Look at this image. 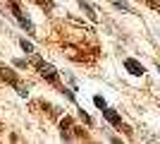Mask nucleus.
Returning a JSON list of instances; mask_svg holds the SVG:
<instances>
[{"instance_id":"1","label":"nucleus","mask_w":160,"mask_h":144,"mask_svg":"<svg viewBox=\"0 0 160 144\" xmlns=\"http://www.w3.org/2000/svg\"><path fill=\"white\" fill-rule=\"evenodd\" d=\"M10 7H12V12H14V19H17V24H19V27L24 29V31L33 34V24L27 19V17H24V14H22V10L17 7V3H10Z\"/></svg>"},{"instance_id":"2","label":"nucleus","mask_w":160,"mask_h":144,"mask_svg":"<svg viewBox=\"0 0 160 144\" xmlns=\"http://www.w3.org/2000/svg\"><path fill=\"white\" fill-rule=\"evenodd\" d=\"M36 67H38V72L46 77L48 82H58V72H55L53 65H48V62H43V60H36Z\"/></svg>"},{"instance_id":"3","label":"nucleus","mask_w":160,"mask_h":144,"mask_svg":"<svg viewBox=\"0 0 160 144\" xmlns=\"http://www.w3.org/2000/svg\"><path fill=\"white\" fill-rule=\"evenodd\" d=\"M124 67H127L132 75H136V77H141L143 72H146V67H143L141 62H136L134 58H124Z\"/></svg>"},{"instance_id":"4","label":"nucleus","mask_w":160,"mask_h":144,"mask_svg":"<svg viewBox=\"0 0 160 144\" xmlns=\"http://www.w3.org/2000/svg\"><path fill=\"white\" fill-rule=\"evenodd\" d=\"M103 115L108 118V123H112V125H120V123H122V118L117 115L112 108H103Z\"/></svg>"},{"instance_id":"5","label":"nucleus","mask_w":160,"mask_h":144,"mask_svg":"<svg viewBox=\"0 0 160 144\" xmlns=\"http://www.w3.org/2000/svg\"><path fill=\"white\" fill-rule=\"evenodd\" d=\"M0 77H2V79H7L12 87H17V84H19V82H17V77H14L10 70H5V67H0Z\"/></svg>"},{"instance_id":"6","label":"nucleus","mask_w":160,"mask_h":144,"mask_svg":"<svg viewBox=\"0 0 160 144\" xmlns=\"http://www.w3.org/2000/svg\"><path fill=\"white\" fill-rule=\"evenodd\" d=\"M79 5H81V10H84V12L88 14V19H93V22L98 19V14L93 12V7H91V5H86V3H84V0H79Z\"/></svg>"},{"instance_id":"7","label":"nucleus","mask_w":160,"mask_h":144,"mask_svg":"<svg viewBox=\"0 0 160 144\" xmlns=\"http://www.w3.org/2000/svg\"><path fill=\"white\" fill-rule=\"evenodd\" d=\"M110 3H112V5L117 7V10H124V12H132V7H129L127 3H122V0H110Z\"/></svg>"},{"instance_id":"8","label":"nucleus","mask_w":160,"mask_h":144,"mask_svg":"<svg viewBox=\"0 0 160 144\" xmlns=\"http://www.w3.org/2000/svg\"><path fill=\"white\" fill-rule=\"evenodd\" d=\"M19 46H22V51H24V53H33V43H29L27 39H22Z\"/></svg>"},{"instance_id":"9","label":"nucleus","mask_w":160,"mask_h":144,"mask_svg":"<svg viewBox=\"0 0 160 144\" xmlns=\"http://www.w3.org/2000/svg\"><path fill=\"white\" fill-rule=\"evenodd\" d=\"M93 103L98 106L100 110H103V108H108V103H105V99H103V96H93Z\"/></svg>"},{"instance_id":"10","label":"nucleus","mask_w":160,"mask_h":144,"mask_svg":"<svg viewBox=\"0 0 160 144\" xmlns=\"http://www.w3.org/2000/svg\"><path fill=\"white\" fill-rule=\"evenodd\" d=\"M158 70H160V62H158Z\"/></svg>"}]
</instances>
